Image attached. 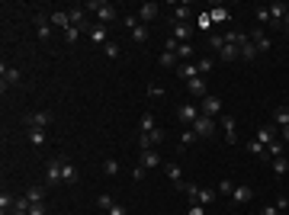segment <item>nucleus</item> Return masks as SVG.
I'll return each mask as SVG.
<instances>
[{
	"label": "nucleus",
	"mask_w": 289,
	"mask_h": 215,
	"mask_svg": "<svg viewBox=\"0 0 289 215\" xmlns=\"http://www.w3.org/2000/svg\"><path fill=\"white\" fill-rule=\"evenodd\" d=\"M164 170H167V180H170V183L183 193V183H187V180H183V173H180V164H167Z\"/></svg>",
	"instance_id": "nucleus-16"
},
{
	"label": "nucleus",
	"mask_w": 289,
	"mask_h": 215,
	"mask_svg": "<svg viewBox=\"0 0 289 215\" xmlns=\"http://www.w3.org/2000/svg\"><path fill=\"white\" fill-rule=\"evenodd\" d=\"M193 142H199V135L193 129H183V135H180V148H190Z\"/></svg>",
	"instance_id": "nucleus-35"
},
{
	"label": "nucleus",
	"mask_w": 289,
	"mask_h": 215,
	"mask_svg": "<svg viewBox=\"0 0 289 215\" xmlns=\"http://www.w3.org/2000/svg\"><path fill=\"white\" fill-rule=\"evenodd\" d=\"M129 32H132V39H135V42H148V26H144V23L132 26V29H129Z\"/></svg>",
	"instance_id": "nucleus-29"
},
{
	"label": "nucleus",
	"mask_w": 289,
	"mask_h": 215,
	"mask_svg": "<svg viewBox=\"0 0 289 215\" xmlns=\"http://www.w3.org/2000/svg\"><path fill=\"white\" fill-rule=\"evenodd\" d=\"M187 16H190V6L187 3H177L174 6V23H187Z\"/></svg>",
	"instance_id": "nucleus-31"
},
{
	"label": "nucleus",
	"mask_w": 289,
	"mask_h": 215,
	"mask_svg": "<svg viewBox=\"0 0 289 215\" xmlns=\"http://www.w3.org/2000/svg\"><path fill=\"white\" fill-rule=\"evenodd\" d=\"M247 36H251V42H254V49H257L260 52V55H264V52H270V39H267L264 36V29H254V32H247Z\"/></svg>",
	"instance_id": "nucleus-13"
},
{
	"label": "nucleus",
	"mask_w": 289,
	"mask_h": 215,
	"mask_svg": "<svg viewBox=\"0 0 289 215\" xmlns=\"http://www.w3.org/2000/svg\"><path fill=\"white\" fill-rule=\"evenodd\" d=\"M139 164L144 167V170H151V167H161V154H157V151H142Z\"/></svg>",
	"instance_id": "nucleus-18"
},
{
	"label": "nucleus",
	"mask_w": 289,
	"mask_h": 215,
	"mask_svg": "<svg viewBox=\"0 0 289 215\" xmlns=\"http://www.w3.org/2000/svg\"><path fill=\"white\" fill-rule=\"evenodd\" d=\"M48 23L55 26V29H68L71 26V19H68V13H61V10H55L52 16H48Z\"/></svg>",
	"instance_id": "nucleus-23"
},
{
	"label": "nucleus",
	"mask_w": 289,
	"mask_h": 215,
	"mask_svg": "<svg viewBox=\"0 0 289 215\" xmlns=\"http://www.w3.org/2000/svg\"><path fill=\"white\" fill-rule=\"evenodd\" d=\"M80 32H84V29H77V26H68V29H65V42H77V39H80Z\"/></svg>",
	"instance_id": "nucleus-37"
},
{
	"label": "nucleus",
	"mask_w": 289,
	"mask_h": 215,
	"mask_svg": "<svg viewBox=\"0 0 289 215\" xmlns=\"http://www.w3.org/2000/svg\"><path fill=\"white\" fill-rule=\"evenodd\" d=\"M257 142L264 145V148L270 145V142H277V125H273V122L270 125H260V129H257Z\"/></svg>",
	"instance_id": "nucleus-15"
},
{
	"label": "nucleus",
	"mask_w": 289,
	"mask_h": 215,
	"mask_svg": "<svg viewBox=\"0 0 289 215\" xmlns=\"http://www.w3.org/2000/svg\"><path fill=\"white\" fill-rule=\"evenodd\" d=\"M103 173H106V177H116V173H119V161L106 158V161H103Z\"/></svg>",
	"instance_id": "nucleus-34"
},
{
	"label": "nucleus",
	"mask_w": 289,
	"mask_h": 215,
	"mask_svg": "<svg viewBox=\"0 0 289 215\" xmlns=\"http://www.w3.org/2000/svg\"><path fill=\"white\" fill-rule=\"evenodd\" d=\"M177 74H180L183 80H193V77H199V68H196V64H190V61H183L180 68H177Z\"/></svg>",
	"instance_id": "nucleus-25"
},
{
	"label": "nucleus",
	"mask_w": 289,
	"mask_h": 215,
	"mask_svg": "<svg viewBox=\"0 0 289 215\" xmlns=\"http://www.w3.org/2000/svg\"><path fill=\"white\" fill-rule=\"evenodd\" d=\"M222 129H225V142H228V145H238V129H235V119H231V116H222Z\"/></svg>",
	"instance_id": "nucleus-17"
},
{
	"label": "nucleus",
	"mask_w": 289,
	"mask_h": 215,
	"mask_svg": "<svg viewBox=\"0 0 289 215\" xmlns=\"http://www.w3.org/2000/svg\"><path fill=\"white\" fill-rule=\"evenodd\" d=\"M170 39H177V42H190V26L187 23H174V36Z\"/></svg>",
	"instance_id": "nucleus-26"
},
{
	"label": "nucleus",
	"mask_w": 289,
	"mask_h": 215,
	"mask_svg": "<svg viewBox=\"0 0 289 215\" xmlns=\"http://www.w3.org/2000/svg\"><path fill=\"white\" fill-rule=\"evenodd\" d=\"M0 77H3V90H6V87H16L19 80H23V74H19L16 68H6L3 64V68H0Z\"/></svg>",
	"instance_id": "nucleus-14"
},
{
	"label": "nucleus",
	"mask_w": 289,
	"mask_h": 215,
	"mask_svg": "<svg viewBox=\"0 0 289 215\" xmlns=\"http://www.w3.org/2000/svg\"><path fill=\"white\" fill-rule=\"evenodd\" d=\"M209 42H212V49H216V52H222V45H225V39H222V36H209Z\"/></svg>",
	"instance_id": "nucleus-48"
},
{
	"label": "nucleus",
	"mask_w": 289,
	"mask_h": 215,
	"mask_svg": "<svg viewBox=\"0 0 289 215\" xmlns=\"http://www.w3.org/2000/svg\"><path fill=\"white\" fill-rule=\"evenodd\" d=\"M247 151H251V154H267V148L260 145L257 138H254V142H247Z\"/></svg>",
	"instance_id": "nucleus-45"
},
{
	"label": "nucleus",
	"mask_w": 289,
	"mask_h": 215,
	"mask_svg": "<svg viewBox=\"0 0 289 215\" xmlns=\"http://www.w3.org/2000/svg\"><path fill=\"white\" fill-rule=\"evenodd\" d=\"M264 158H270V161L283 158V142H280V138H277V142H270V145H267V154H264Z\"/></svg>",
	"instance_id": "nucleus-28"
},
{
	"label": "nucleus",
	"mask_w": 289,
	"mask_h": 215,
	"mask_svg": "<svg viewBox=\"0 0 289 215\" xmlns=\"http://www.w3.org/2000/svg\"><path fill=\"white\" fill-rule=\"evenodd\" d=\"M187 215H209V212H206V206H199V203H193V206H190V209H187Z\"/></svg>",
	"instance_id": "nucleus-46"
},
{
	"label": "nucleus",
	"mask_w": 289,
	"mask_h": 215,
	"mask_svg": "<svg viewBox=\"0 0 289 215\" xmlns=\"http://www.w3.org/2000/svg\"><path fill=\"white\" fill-rule=\"evenodd\" d=\"M42 196H45V190H39V186H32V190H26V199H29L32 206H36V203H42Z\"/></svg>",
	"instance_id": "nucleus-36"
},
{
	"label": "nucleus",
	"mask_w": 289,
	"mask_h": 215,
	"mask_svg": "<svg viewBox=\"0 0 289 215\" xmlns=\"http://www.w3.org/2000/svg\"><path fill=\"white\" fill-rule=\"evenodd\" d=\"M260 215H280V209H277V206H264V209H260Z\"/></svg>",
	"instance_id": "nucleus-53"
},
{
	"label": "nucleus",
	"mask_w": 289,
	"mask_h": 215,
	"mask_svg": "<svg viewBox=\"0 0 289 215\" xmlns=\"http://www.w3.org/2000/svg\"><path fill=\"white\" fill-rule=\"evenodd\" d=\"M254 16H257L260 26H273V16H270V10H267V6H257V13H254Z\"/></svg>",
	"instance_id": "nucleus-32"
},
{
	"label": "nucleus",
	"mask_w": 289,
	"mask_h": 215,
	"mask_svg": "<svg viewBox=\"0 0 289 215\" xmlns=\"http://www.w3.org/2000/svg\"><path fill=\"white\" fill-rule=\"evenodd\" d=\"M55 122V116L48 109H39V112H29V116H26V125H29V129H48V125Z\"/></svg>",
	"instance_id": "nucleus-3"
},
{
	"label": "nucleus",
	"mask_w": 289,
	"mask_h": 215,
	"mask_svg": "<svg viewBox=\"0 0 289 215\" xmlns=\"http://www.w3.org/2000/svg\"><path fill=\"white\" fill-rule=\"evenodd\" d=\"M161 64H164V68H180V58H177L174 52H164V55H161Z\"/></svg>",
	"instance_id": "nucleus-33"
},
{
	"label": "nucleus",
	"mask_w": 289,
	"mask_h": 215,
	"mask_svg": "<svg viewBox=\"0 0 289 215\" xmlns=\"http://www.w3.org/2000/svg\"><path fill=\"white\" fill-rule=\"evenodd\" d=\"M109 215H129V209H126V206H119V203H116L113 209H109Z\"/></svg>",
	"instance_id": "nucleus-51"
},
{
	"label": "nucleus",
	"mask_w": 289,
	"mask_h": 215,
	"mask_svg": "<svg viewBox=\"0 0 289 215\" xmlns=\"http://www.w3.org/2000/svg\"><path fill=\"white\" fill-rule=\"evenodd\" d=\"M6 215H29V212H23V209H13V212H6Z\"/></svg>",
	"instance_id": "nucleus-56"
},
{
	"label": "nucleus",
	"mask_w": 289,
	"mask_h": 215,
	"mask_svg": "<svg viewBox=\"0 0 289 215\" xmlns=\"http://www.w3.org/2000/svg\"><path fill=\"white\" fill-rule=\"evenodd\" d=\"M61 183H77V167L68 158H65V164H61Z\"/></svg>",
	"instance_id": "nucleus-19"
},
{
	"label": "nucleus",
	"mask_w": 289,
	"mask_h": 215,
	"mask_svg": "<svg viewBox=\"0 0 289 215\" xmlns=\"http://www.w3.org/2000/svg\"><path fill=\"white\" fill-rule=\"evenodd\" d=\"M135 16H139V23H151V19H157V16H161V3L148 0V3H142L139 10H135Z\"/></svg>",
	"instance_id": "nucleus-7"
},
{
	"label": "nucleus",
	"mask_w": 289,
	"mask_h": 215,
	"mask_svg": "<svg viewBox=\"0 0 289 215\" xmlns=\"http://www.w3.org/2000/svg\"><path fill=\"white\" fill-rule=\"evenodd\" d=\"M199 112L212 119L216 112H222V100H218V97H212V93H209V97H203V106H199Z\"/></svg>",
	"instance_id": "nucleus-11"
},
{
	"label": "nucleus",
	"mask_w": 289,
	"mask_h": 215,
	"mask_svg": "<svg viewBox=\"0 0 289 215\" xmlns=\"http://www.w3.org/2000/svg\"><path fill=\"white\" fill-rule=\"evenodd\" d=\"M96 206H100V209H106V212H109V209H113V206H116V199L109 196V193H103V196L96 199Z\"/></svg>",
	"instance_id": "nucleus-41"
},
{
	"label": "nucleus",
	"mask_w": 289,
	"mask_h": 215,
	"mask_svg": "<svg viewBox=\"0 0 289 215\" xmlns=\"http://www.w3.org/2000/svg\"><path fill=\"white\" fill-rule=\"evenodd\" d=\"M196 68H199V77H203V74H209L212 71V58H209V61H199Z\"/></svg>",
	"instance_id": "nucleus-50"
},
{
	"label": "nucleus",
	"mask_w": 289,
	"mask_h": 215,
	"mask_svg": "<svg viewBox=\"0 0 289 215\" xmlns=\"http://www.w3.org/2000/svg\"><path fill=\"white\" fill-rule=\"evenodd\" d=\"M251 196H254V190H251V186H235V193H231V199H235L238 206L251 203Z\"/></svg>",
	"instance_id": "nucleus-22"
},
{
	"label": "nucleus",
	"mask_w": 289,
	"mask_h": 215,
	"mask_svg": "<svg viewBox=\"0 0 289 215\" xmlns=\"http://www.w3.org/2000/svg\"><path fill=\"white\" fill-rule=\"evenodd\" d=\"M84 10H93L96 13V23H113L116 16H119V13H116V6L113 3H103V0H90V3H84Z\"/></svg>",
	"instance_id": "nucleus-1"
},
{
	"label": "nucleus",
	"mask_w": 289,
	"mask_h": 215,
	"mask_svg": "<svg viewBox=\"0 0 289 215\" xmlns=\"http://www.w3.org/2000/svg\"><path fill=\"white\" fill-rule=\"evenodd\" d=\"M238 52H241V58H244V61H254V58L260 55V52L254 49V42H251V36H247V32H238Z\"/></svg>",
	"instance_id": "nucleus-6"
},
{
	"label": "nucleus",
	"mask_w": 289,
	"mask_h": 215,
	"mask_svg": "<svg viewBox=\"0 0 289 215\" xmlns=\"http://www.w3.org/2000/svg\"><path fill=\"white\" fill-rule=\"evenodd\" d=\"M280 142H283V145L289 142V125H283V129H280Z\"/></svg>",
	"instance_id": "nucleus-55"
},
{
	"label": "nucleus",
	"mask_w": 289,
	"mask_h": 215,
	"mask_svg": "<svg viewBox=\"0 0 289 215\" xmlns=\"http://www.w3.org/2000/svg\"><path fill=\"white\" fill-rule=\"evenodd\" d=\"M148 97H164V87H157V84H148Z\"/></svg>",
	"instance_id": "nucleus-49"
},
{
	"label": "nucleus",
	"mask_w": 289,
	"mask_h": 215,
	"mask_svg": "<svg viewBox=\"0 0 289 215\" xmlns=\"http://www.w3.org/2000/svg\"><path fill=\"white\" fill-rule=\"evenodd\" d=\"M29 215H45V206H42V203H36V206H29Z\"/></svg>",
	"instance_id": "nucleus-52"
},
{
	"label": "nucleus",
	"mask_w": 289,
	"mask_h": 215,
	"mask_svg": "<svg viewBox=\"0 0 289 215\" xmlns=\"http://www.w3.org/2000/svg\"><path fill=\"white\" fill-rule=\"evenodd\" d=\"M183 193H187L193 203H199V206H209L212 199L218 196L216 190H203V186H196V183H183Z\"/></svg>",
	"instance_id": "nucleus-2"
},
{
	"label": "nucleus",
	"mask_w": 289,
	"mask_h": 215,
	"mask_svg": "<svg viewBox=\"0 0 289 215\" xmlns=\"http://www.w3.org/2000/svg\"><path fill=\"white\" fill-rule=\"evenodd\" d=\"M218 58H222V61H235V58H241L238 45H222V52H218Z\"/></svg>",
	"instance_id": "nucleus-27"
},
{
	"label": "nucleus",
	"mask_w": 289,
	"mask_h": 215,
	"mask_svg": "<svg viewBox=\"0 0 289 215\" xmlns=\"http://www.w3.org/2000/svg\"><path fill=\"white\" fill-rule=\"evenodd\" d=\"M209 19H216V23H225V19H228V10H225V6H216Z\"/></svg>",
	"instance_id": "nucleus-44"
},
{
	"label": "nucleus",
	"mask_w": 289,
	"mask_h": 215,
	"mask_svg": "<svg viewBox=\"0 0 289 215\" xmlns=\"http://www.w3.org/2000/svg\"><path fill=\"white\" fill-rule=\"evenodd\" d=\"M29 142H32V145H45L48 138H45V132H42V129H29Z\"/></svg>",
	"instance_id": "nucleus-39"
},
{
	"label": "nucleus",
	"mask_w": 289,
	"mask_h": 215,
	"mask_svg": "<svg viewBox=\"0 0 289 215\" xmlns=\"http://www.w3.org/2000/svg\"><path fill=\"white\" fill-rule=\"evenodd\" d=\"M174 55L180 58V61H190V58H193V45H190V42H180V45H177V52H174Z\"/></svg>",
	"instance_id": "nucleus-30"
},
{
	"label": "nucleus",
	"mask_w": 289,
	"mask_h": 215,
	"mask_svg": "<svg viewBox=\"0 0 289 215\" xmlns=\"http://www.w3.org/2000/svg\"><path fill=\"white\" fill-rule=\"evenodd\" d=\"M36 36L39 39H48V36H52V23H48L45 13H39V16H36Z\"/></svg>",
	"instance_id": "nucleus-20"
},
{
	"label": "nucleus",
	"mask_w": 289,
	"mask_h": 215,
	"mask_svg": "<svg viewBox=\"0 0 289 215\" xmlns=\"http://www.w3.org/2000/svg\"><path fill=\"white\" fill-rule=\"evenodd\" d=\"M277 209H280V212L289 209V199H286V196H280V199H277Z\"/></svg>",
	"instance_id": "nucleus-54"
},
{
	"label": "nucleus",
	"mask_w": 289,
	"mask_h": 215,
	"mask_svg": "<svg viewBox=\"0 0 289 215\" xmlns=\"http://www.w3.org/2000/svg\"><path fill=\"white\" fill-rule=\"evenodd\" d=\"M273 125H277V129L289 125V109H286V106H277V109H273Z\"/></svg>",
	"instance_id": "nucleus-24"
},
{
	"label": "nucleus",
	"mask_w": 289,
	"mask_h": 215,
	"mask_svg": "<svg viewBox=\"0 0 289 215\" xmlns=\"http://www.w3.org/2000/svg\"><path fill=\"white\" fill-rule=\"evenodd\" d=\"M151 129H157V125H154V116H151V112H144V116H142V135H144V132H151Z\"/></svg>",
	"instance_id": "nucleus-42"
},
{
	"label": "nucleus",
	"mask_w": 289,
	"mask_h": 215,
	"mask_svg": "<svg viewBox=\"0 0 289 215\" xmlns=\"http://www.w3.org/2000/svg\"><path fill=\"white\" fill-rule=\"evenodd\" d=\"M267 10H270V16H273V26H283L286 19H289V6L283 3V0H277V3H267Z\"/></svg>",
	"instance_id": "nucleus-8"
},
{
	"label": "nucleus",
	"mask_w": 289,
	"mask_h": 215,
	"mask_svg": "<svg viewBox=\"0 0 289 215\" xmlns=\"http://www.w3.org/2000/svg\"><path fill=\"white\" fill-rule=\"evenodd\" d=\"M187 90L193 93V97H199V100H203V97H209V93H206V80H203V77L187 80Z\"/></svg>",
	"instance_id": "nucleus-21"
},
{
	"label": "nucleus",
	"mask_w": 289,
	"mask_h": 215,
	"mask_svg": "<svg viewBox=\"0 0 289 215\" xmlns=\"http://www.w3.org/2000/svg\"><path fill=\"white\" fill-rule=\"evenodd\" d=\"M190 129H193V132H196V135H199V138H209V135H212V132H216V122H212V119H209V116H199V119H196V122H193V125H190Z\"/></svg>",
	"instance_id": "nucleus-9"
},
{
	"label": "nucleus",
	"mask_w": 289,
	"mask_h": 215,
	"mask_svg": "<svg viewBox=\"0 0 289 215\" xmlns=\"http://www.w3.org/2000/svg\"><path fill=\"white\" fill-rule=\"evenodd\" d=\"M283 26H286V32H289V19H286V23H283Z\"/></svg>",
	"instance_id": "nucleus-57"
},
{
	"label": "nucleus",
	"mask_w": 289,
	"mask_h": 215,
	"mask_svg": "<svg viewBox=\"0 0 289 215\" xmlns=\"http://www.w3.org/2000/svg\"><path fill=\"white\" fill-rule=\"evenodd\" d=\"M199 116H203V112H199V109H196V106H190V103H183V106H180V109H177V119H180V122H183V125H187V129H190V125H193V122H196V119H199Z\"/></svg>",
	"instance_id": "nucleus-10"
},
{
	"label": "nucleus",
	"mask_w": 289,
	"mask_h": 215,
	"mask_svg": "<svg viewBox=\"0 0 289 215\" xmlns=\"http://www.w3.org/2000/svg\"><path fill=\"white\" fill-rule=\"evenodd\" d=\"M61 164H65V158H58V161H48V167H45V180H48V186L61 183Z\"/></svg>",
	"instance_id": "nucleus-12"
},
{
	"label": "nucleus",
	"mask_w": 289,
	"mask_h": 215,
	"mask_svg": "<svg viewBox=\"0 0 289 215\" xmlns=\"http://www.w3.org/2000/svg\"><path fill=\"white\" fill-rule=\"evenodd\" d=\"M161 142H164V129H151V132H144V135H139V148H142V151H154Z\"/></svg>",
	"instance_id": "nucleus-4"
},
{
	"label": "nucleus",
	"mask_w": 289,
	"mask_h": 215,
	"mask_svg": "<svg viewBox=\"0 0 289 215\" xmlns=\"http://www.w3.org/2000/svg\"><path fill=\"white\" fill-rule=\"evenodd\" d=\"M286 170H289V161L286 158H277V161H273V173H277V177H283Z\"/></svg>",
	"instance_id": "nucleus-38"
},
{
	"label": "nucleus",
	"mask_w": 289,
	"mask_h": 215,
	"mask_svg": "<svg viewBox=\"0 0 289 215\" xmlns=\"http://www.w3.org/2000/svg\"><path fill=\"white\" fill-rule=\"evenodd\" d=\"M103 55H106V58H119V45H116V42H106V45H103Z\"/></svg>",
	"instance_id": "nucleus-43"
},
{
	"label": "nucleus",
	"mask_w": 289,
	"mask_h": 215,
	"mask_svg": "<svg viewBox=\"0 0 289 215\" xmlns=\"http://www.w3.org/2000/svg\"><path fill=\"white\" fill-rule=\"evenodd\" d=\"M216 193H218V196H231V193H235V183H231V180H222Z\"/></svg>",
	"instance_id": "nucleus-40"
},
{
	"label": "nucleus",
	"mask_w": 289,
	"mask_h": 215,
	"mask_svg": "<svg viewBox=\"0 0 289 215\" xmlns=\"http://www.w3.org/2000/svg\"><path fill=\"white\" fill-rule=\"evenodd\" d=\"M87 36H90V42L100 45V49H103L106 42H113V39H109V29H106L103 23H90V26H87Z\"/></svg>",
	"instance_id": "nucleus-5"
},
{
	"label": "nucleus",
	"mask_w": 289,
	"mask_h": 215,
	"mask_svg": "<svg viewBox=\"0 0 289 215\" xmlns=\"http://www.w3.org/2000/svg\"><path fill=\"white\" fill-rule=\"evenodd\" d=\"M148 177V170H144V167L139 164V167H132V180H144Z\"/></svg>",
	"instance_id": "nucleus-47"
}]
</instances>
